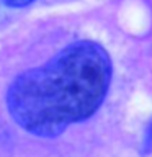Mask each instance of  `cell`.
<instances>
[{"label": "cell", "mask_w": 152, "mask_h": 157, "mask_svg": "<svg viewBox=\"0 0 152 157\" xmlns=\"http://www.w3.org/2000/svg\"><path fill=\"white\" fill-rule=\"evenodd\" d=\"M147 146H152V128H150V131H149V136H147Z\"/></svg>", "instance_id": "cell-3"}, {"label": "cell", "mask_w": 152, "mask_h": 157, "mask_svg": "<svg viewBox=\"0 0 152 157\" xmlns=\"http://www.w3.org/2000/svg\"><path fill=\"white\" fill-rule=\"evenodd\" d=\"M111 61L95 41H75L43 67L20 74L7 92L10 116L25 131L56 137L88 120L106 97Z\"/></svg>", "instance_id": "cell-1"}, {"label": "cell", "mask_w": 152, "mask_h": 157, "mask_svg": "<svg viewBox=\"0 0 152 157\" xmlns=\"http://www.w3.org/2000/svg\"><path fill=\"white\" fill-rule=\"evenodd\" d=\"M2 2L8 7H26V5L33 3L34 0H2Z\"/></svg>", "instance_id": "cell-2"}]
</instances>
